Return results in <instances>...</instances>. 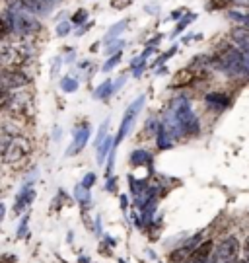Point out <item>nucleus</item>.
Masks as SVG:
<instances>
[{
	"label": "nucleus",
	"instance_id": "c9c22d12",
	"mask_svg": "<svg viewBox=\"0 0 249 263\" xmlns=\"http://www.w3.org/2000/svg\"><path fill=\"white\" fill-rule=\"evenodd\" d=\"M121 203H123V209H127V205H129V199H127V195H121Z\"/></svg>",
	"mask_w": 249,
	"mask_h": 263
},
{
	"label": "nucleus",
	"instance_id": "393cba45",
	"mask_svg": "<svg viewBox=\"0 0 249 263\" xmlns=\"http://www.w3.org/2000/svg\"><path fill=\"white\" fill-rule=\"evenodd\" d=\"M119 61H121V53H119V55L109 57V59H107V63H105V65L102 66V70H103V72H109V70H113L115 66L119 65Z\"/></svg>",
	"mask_w": 249,
	"mask_h": 263
},
{
	"label": "nucleus",
	"instance_id": "c85d7f7f",
	"mask_svg": "<svg viewBox=\"0 0 249 263\" xmlns=\"http://www.w3.org/2000/svg\"><path fill=\"white\" fill-rule=\"evenodd\" d=\"M93 183H95V174H93V172L86 174V176H84V179H82V185H84V187L90 189L93 185Z\"/></svg>",
	"mask_w": 249,
	"mask_h": 263
},
{
	"label": "nucleus",
	"instance_id": "4be33fe9",
	"mask_svg": "<svg viewBox=\"0 0 249 263\" xmlns=\"http://www.w3.org/2000/svg\"><path fill=\"white\" fill-rule=\"evenodd\" d=\"M236 0H208V10H226L230 8Z\"/></svg>",
	"mask_w": 249,
	"mask_h": 263
},
{
	"label": "nucleus",
	"instance_id": "cd10ccee",
	"mask_svg": "<svg viewBox=\"0 0 249 263\" xmlns=\"http://www.w3.org/2000/svg\"><path fill=\"white\" fill-rule=\"evenodd\" d=\"M132 2H135V0H111V6L115 10H125V8H129Z\"/></svg>",
	"mask_w": 249,
	"mask_h": 263
},
{
	"label": "nucleus",
	"instance_id": "423d86ee",
	"mask_svg": "<svg viewBox=\"0 0 249 263\" xmlns=\"http://www.w3.org/2000/svg\"><path fill=\"white\" fill-rule=\"evenodd\" d=\"M240 242H238V238L236 236H228V238H224L218 248L214 250L213 257H210V261L208 263H236L238 261V257H240Z\"/></svg>",
	"mask_w": 249,
	"mask_h": 263
},
{
	"label": "nucleus",
	"instance_id": "20e7f679",
	"mask_svg": "<svg viewBox=\"0 0 249 263\" xmlns=\"http://www.w3.org/2000/svg\"><path fill=\"white\" fill-rule=\"evenodd\" d=\"M29 45L24 39H2V49H0V59L4 68H22L28 65L29 61Z\"/></svg>",
	"mask_w": 249,
	"mask_h": 263
},
{
	"label": "nucleus",
	"instance_id": "39448f33",
	"mask_svg": "<svg viewBox=\"0 0 249 263\" xmlns=\"http://www.w3.org/2000/svg\"><path fill=\"white\" fill-rule=\"evenodd\" d=\"M174 119H176V127L179 135L193 137V135L201 131L199 117L195 115V111L191 109V104L187 100H179L177 102V105L174 107Z\"/></svg>",
	"mask_w": 249,
	"mask_h": 263
},
{
	"label": "nucleus",
	"instance_id": "4c0bfd02",
	"mask_svg": "<svg viewBox=\"0 0 249 263\" xmlns=\"http://www.w3.org/2000/svg\"><path fill=\"white\" fill-rule=\"evenodd\" d=\"M121 263H125V261H121Z\"/></svg>",
	"mask_w": 249,
	"mask_h": 263
},
{
	"label": "nucleus",
	"instance_id": "4468645a",
	"mask_svg": "<svg viewBox=\"0 0 249 263\" xmlns=\"http://www.w3.org/2000/svg\"><path fill=\"white\" fill-rule=\"evenodd\" d=\"M206 104L210 105L213 109H216V111H220V109L230 105V98L224 92H213V94L206 96Z\"/></svg>",
	"mask_w": 249,
	"mask_h": 263
},
{
	"label": "nucleus",
	"instance_id": "bb28decb",
	"mask_svg": "<svg viewBox=\"0 0 249 263\" xmlns=\"http://www.w3.org/2000/svg\"><path fill=\"white\" fill-rule=\"evenodd\" d=\"M107 125H109V121H105V123L102 125V127H100V133H98V139L93 141V144H95V148H98V146H100V144H102V142L105 141V139H107V135H105V133H107Z\"/></svg>",
	"mask_w": 249,
	"mask_h": 263
},
{
	"label": "nucleus",
	"instance_id": "9b49d317",
	"mask_svg": "<svg viewBox=\"0 0 249 263\" xmlns=\"http://www.w3.org/2000/svg\"><path fill=\"white\" fill-rule=\"evenodd\" d=\"M33 199H35V191L29 187V185H24L22 191L18 193V197H16V203H14V213H16V215L24 213V211L33 203Z\"/></svg>",
	"mask_w": 249,
	"mask_h": 263
},
{
	"label": "nucleus",
	"instance_id": "b1692460",
	"mask_svg": "<svg viewBox=\"0 0 249 263\" xmlns=\"http://www.w3.org/2000/svg\"><path fill=\"white\" fill-rule=\"evenodd\" d=\"M195 18H197V14H189V18H183V20H181V22H179V24H177L176 31H174V33H171V35H174V37H176V35H179V33H181V31H183V28H187V26H189V24H191V22H195Z\"/></svg>",
	"mask_w": 249,
	"mask_h": 263
},
{
	"label": "nucleus",
	"instance_id": "a211bd4d",
	"mask_svg": "<svg viewBox=\"0 0 249 263\" xmlns=\"http://www.w3.org/2000/svg\"><path fill=\"white\" fill-rule=\"evenodd\" d=\"M113 90H115L113 82H111V80H105L102 86H98V88H95V92H93V98H95V100H107Z\"/></svg>",
	"mask_w": 249,
	"mask_h": 263
},
{
	"label": "nucleus",
	"instance_id": "f3484780",
	"mask_svg": "<svg viewBox=\"0 0 249 263\" xmlns=\"http://www.w3.org/2000/svg\"><path fill=\"white\" fill-rule=\"evenodd\" d=\"M132 166H152V156L146 151H135L130 154Z\"/></svg>",
	"mask_w": 249,
	"mask_h": 263
},
{
	"label": "nucleus",
	"instance_id": "5701e85b",
	"mask_svg": "<svg viewBox=\"0 0 249 263\" xmlns=\"http://www.w3.org/2000/svg\"><path fill=\"white\" fill-rule=\"evenodd\" d=\"M121 47H125V43L121 41V39H115V41H109L107 43V49H105V53L107 55H119V51H121Z\"/></svg>",
	"mask_w": 249,
	"mask_h": 263
},
{
	"label": "nucleus",
	"instance_id": "c756f323",
	"mask_svg": "<svg viewBox=\"0 0 249 263\" xmlns=\"http://www.w3.org/2000/svg\"><path fill=\"white\" fill-rule=\"evenodd\" d=\"M176 53H177V47H171V49H169V51H166L164 55H162V57H160V59H158V61H156V65H164V63H166L167 59H169V57H171V55H176Z\"/></svg>",
	"mask_w": 249,
	"mask_h": 263
},
{
	"label": "nucleus",
	"instance_id": "473e14b6",
	"mask_svg": "<svg viewBox=\"0 0 249 263\" xmlns=\"http://www.w3.org/2000/svg\"><path fill=\"white\" fill-rule=\"evenodd\" d=\"M26 226H28V216H24V218H22V224H20L18 236H24V234H26Z\"/></svg>",
	"mask_w": 249,
	"mask_h": 263
},
{
	"label": "nucleus",
	"instance_id": "2eb2a0df",
	"mask_svg": "<svg viewBox=\"0 0 249 263\" xmlns=\"http://www.w3.org/2000/svg\"><path fill=\"white\" fill-rule=\"evenodd\" d=\"M195 80V72L189 68H185V70H181V72H177L176 74V80L171 82V88H183V86H187V84H191Z\"/></svg>",
	"mask_w": 249,
	"mask_h": 263
},
{
	"label": "nucleus",
	"instance_id": "2f4dec72",
	"mask_svg": "<svg viewBox=\"0 0 249 263\" xmlns=\"http://www.w3.org/2000/svg\"><path fill=\"white\" fill-rule=\"evenodd\" d=\"M243 261L249 263V236L245 240V244H243Z\"/></svg>",
	"mask_w": 249,
	"mask_h": 263
},
{
	"label": "nucleus",
	"instance_id": "aec40b11",
	"mask_svg": "<svg viewBox=\"0 0 249 263\" xmlns=\"http://www.w3.org/2000/svg\"><path fill=\"white\" fill-rule=\"evenodd\" d=\"M61 88H63V92H66V94H72L74 90H78V80H74L70 76H63Z\"/></svg>",
	"mask_w": 249,
	"mask_h": 263
},
{
	"label": "nucleus",
	"instance_id": "6ab92c4d",
	"mask_svg": "<svg viewBox=\"0 0 249 263\" xmlns=\"http://www.w3.org/2000/svg\"><path fill=\"white\" fill-rule=\"evenodd\" d=\"M127 24H129V22H127V20H123V22H117L115 26H111L109 31H107V35H105V41H107V43H109V41H115V39L119 37L121 31L127 28Z\"/></svg>",
	"mask_w": 249,
	"mask_h": 263
},
{
	"label": "nucleus",
	"instance_id": "1a4fd4ad",
	"mask_svg": "<svg viewBox=\"0 0 249 263\" xmlns=\"http://www.w3.org/2000/svg\"><path fill=\"white\" fill-rule=\"evenodd\" d=\"M201 234H197L195 238H191L189 242H185V244H181L177 250H174L171 252V255H169V261L171 263H185L187 259H189V255L193 254L195 250L201 246Z\"/></svg>",
	"mask_w": 249,
	"mask_h": 263
},
{
	"label": "nucleus",
	"instance_id": "ddd939ff",
	"mask_svg": "<svg viewBox=\"0 0 249 263\" xmlns=\"http://www.w3.org/2000/svg\"><path fill=\"white\" fill-rule=\"evenodd\" d=\"M88 139H90V127H88V125H84L82 129L76 133V135H74L72 146H70L68 154H76V152H82V148L86 146Z\"/></svg>",
	"mask_w": 249,
	"mask_h": 263
},
{
	"label": "nucleus",
	"instance_id": "a878e982",
	"mask_svg": "<svg viewBox=\"0 0 249 263\" xmlns=\"http://www.w3.org/2000/svg\"><path fill=\"white\" fill-rule=\"evenodd\" d=\"M86 20H88V12H86L84 8H80V10H76V12H74L72 24H76V26H82Z\"/></svg>",
	"mask_w": 249,
	"mask_h": 263
},
{
	"label": "nucleus",
	"instance_id": "f03ea898",
	"mask_svg": "<svg viewBox=\"0 0 249 263\" xmlns=\"http://www.w3.org/2000/svg\"><path fill=\"white\" fill-rule=\"evenodd\" d=\"M210 63L216 70H220L228 76H241L247 74V65H245V55L241 53V49L234 47L230 43H222L220 47H216Z\"/></svg>",
	"mask_w": 249,
	"mask_h": 263
},
{
	"label": "nucleus",
	"instance_id": "f704fd0d",
	"mask_svg": "<svg viewBox=\"0 0 249 263\" xmlns=\"http://www.w3.org/2000/svg\"><path fill=\"white\" fill-rule=\"evenodd\" d=\"M181 12H183V10H176V12H171V20H179V18H181V16H179Z\"/></svg>",
	"mask_w": 249,
	"mask_h": 263
},
{
	"label": "nucleus",
	"instance_id": "7ed1b4c3",
	"mask_svg": "<svg viewBox=\"0 0 249 263\" xmlns=\"http://www.w3.org/2000/svg\"><path fill=\"white\" fill-rule=\"evenodd\" d=\"M4 18L10 20L12 29H14V35H18V37H28V35H35V33L41 31V22L37 20L35 14L24 10L20 4L6 10L4 12Z\"/></svg>",
	"mask_w": 249,
	"mask_h": 263
},
{
	"label": "nucleus",
	"instance_id": "f257e3e1",
	"mask_svg": "<svg viewBox=\"0 0 249 263\" xmlns=\"http://www.w3.org/2000/svg\"><path fill=\"white\" fill-rule=\"evenodd\" d=\"M0 141H2V162L6 166H18L26 162L31 154V142L26 137H22L18 129H12L10 123L2 125Z\"/></svg>",
	"mask_w": 249,
	"mask_h": 263
},
{
	"label": "nucleus",
	"instance_id": "72a5a7b5",
	"mask_svg": "<svg viewBox=\"0 0 249 263\" xmlns=\"http://www.w3.org/2000/svg\"><path fill=\"white\" fill-rule=\"evenodd\" d=\"M105 189H107V191H115V178H113V176H111V179L107 178V185H105Z\"/></svg>",
	"mask_w": 249,
	"mask_h": 263
},
{
	"label": "nucleus",
	"instance_id": "6e6552de",
	"mask_svg": "<svg viewBox=\"0 0 249 263\" xmlns=\"http://www.w3.org/2000/svg\"><path fill=\"white\" fill-rule=\"evenodd\" d=\"M31 84V78L24 74L20 68H2V90L18 92L20 88Z\"/></svg>",
	"mask_w": 249,
	"mask_h": 263
},
{
	"label": "nucleus",
	"instance_id": "412c9836",
	"mask_svg": "<svg viewBox=\"0 0 249 263\" xmlns=\"http://www.w3.org/2000/svg\"><path fill=\"white\" fill-rule=\"evenodd\" d=\"M88 191H90V189H86L82 183H80V185H76V191H74V193H76L78 203H82V205H88V203H90V195H88Z\"/></svg>",
	"mask_w": 249,
	"mask_h": 263
},
{
	"label": "nucleus",
	"instance_id": "dca6fc26",
	"mask_svg": "<svg viewBox=\"0 0 249 263\" xmlns=\"http://www.w3.org/2000/svg\"><path fill=\"white\" fill-rule=\"evenodd\" d=\"M115 146H117L115 139H113V137H107V139H105V141H103L102 144L98 146V162H100V164H103L105 156H107V154H111Z\"/></svg>",
	"mask_w": 249,
	"mask_h": 263
},
{
	"label": "nucleus",
	"instance_id": "9d476101",
	"mask_svg": "<svg viewBox=\"0 0 249 263\" xmlns=\"http://www.w3.org/2000/svg\"><path fill=\"white\" fill-rule=\"evenodd\" d=\"M213 254H214V242L213 240H204V242H201V246L195 250L193 254L189 255V259L185 263H208Z\"/></svg>",
	"mask_w": 249,
	"mask_h": 263
},
{
	"label": "nucleus",
	"instance_id": "0eeeda50",
	"mask_svg": "<svg viewBox=\"0 0 249 263\" xmlns=\"http://www.w3.org/2000/svg\"><path fill=\"white\" fill-rule=\"evenodd\" d=\"M144 102H146V96L142 94L140 98H137V100H135V102H132L127 109H125V115H123L121 125H119V133H117V137H115V142H117V144H119V142L130 133V129H132V123L137 121L140 109L144 107Z\"/></svg>",
	"mask_w": 249,
	"mask_h": 263
},
{
	"label": "nucleus",
	"instance_id": "f8f14e48",
	"mask_svg": "<svg viewBox=\"0 0 249 263\" xmlns=\"http://www.w3.org/2000/svg\"><path fill=\"white\" fill-rule=\"evenodd\" d=\"M232 41L241 49V53L245 57H249V28L247 26H240V28H234L230 33Z\"/></svg>",
	"mask_w": 249,
	"mask_h": 263
},
{
	"label": "nucleus",
	"instance_id": "e433bc0d",
	"mask_svg": "<svg viewBox=\"0 0 249 263\" xmlns=\"http://www.w3.org/2000/svg\"><path fill=\"white\" fill-rule=\"evenodd\" d=\"M245 26H247V28H249V22H247V24H245Z\"/></svg>",
	"mask_w": 249,
	"mask_h": 263
},
{
	"label": "nucleus",
	"instance_id": "7c9ffc66",
	"mask_svg": "<svg viewBox=\"0 0 249 263\" xmlns=\"http://www.w3.org/2000/svg\"><path fill=\"white\" fill-rule=\"evenodd\" d=\"M68 31H70V24L65 22V24H61V26L56 28V35H59V37H65V35H68Z\"/></svg>",
	"mask_w": 249,
	"mask_h": 263
}]
</instances>
